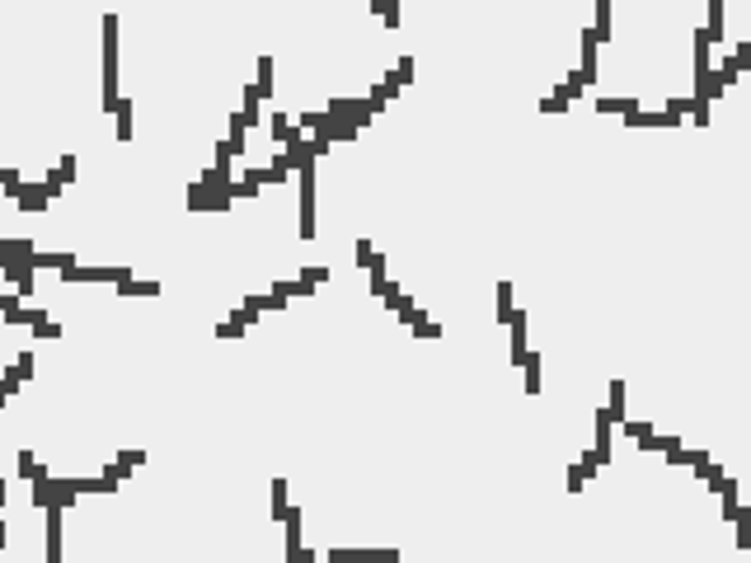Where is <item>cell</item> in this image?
Returning <instances> with one entry per match:
<instances>
[{
    "label": "cell",
    "mask_w": 751,
    "mask_h": 563,
    "mask_svg": "<svg viewBox=\"0 0 751 563\" xmlns=\"http://www.w3.org/2000/svg\"><path fill=\"white\" fill-rule=\"evenodd\" d=\"M118 99V19L104 15V113H113Z\"/></svg>",
    "instance_id": "cell-1"
},
{
    "label": "cell",
    "mask_w": 751,
    "mask_h": 563,
    "mask_svg": "<svg viewBox=\"0 0 751 563\" xmlns=\"http://www.w3.org/2000/svg\"><path fill=\"white\" fill-rule=\"evenodd\" d=\"M57 193H62V188H52V183H24V179H19V188L10 193V197L19 202V211H43Z\"/></svg>",
    "instance_id": "cell-2"
},
{
    "label": "cell",
    "mask_w": 751,
    "mask_h": 563,
    "mask_svg": "<svg viewBox=\"0 0 751 563\" xmlns=\"http://www.w3.org/2000/svg\"><path fill=\"white\" fill-rule=\"evenodd\" d=\"M704 33H709V43H723V0H709V24H704Z\"/></svg>",
    "instance_id": "cell-3"
},
{
    "label": "cell",
    "mask_w": 751,
    "mask_h": 563,
    "mask_svg": "<svg viewBox=\"0 0 751 563\" xmlns=\"http://www.w3.org/2000/svg\"><path fill=\"white\" fill-rule=\"evenodd\" d=\"M592 33H596V43H606V38H610V0H596V19H592Z\"/></svg>",
    "instance_id": "cell-4"
},
{
    "label": "cell",
    "mask_w": 751,
    "mask_h": 563,
    "mask_svg": "<svg viewBox=\"0 0 751 563\" xmlns=\"http://www.w3.org/2000/svg\"><path fill=\"white\" fill-rule=\"evenodd\" d=\"M610 422H620L625 418V380H610V404H606Z\"/></svg>",
    "instance_id": "cell-5"
},
{
    "label": "cell",
    "mask_w": 751,
    "mask_h": 563,
    "mask_svg": "<svg viewBox=\"0 0 751 563\" xmlns=\"http://www.w3.org/2000/svg\"><path fill=\"white\" fill-rule=\"evenodd\" d=\"M113 113H118V141H132V104H127V99H118V104H113Z\"/></svg>",
    "instance_id": "cell-6"
},
{
    "label": "cell",
    "mask_w": 751,
    "mask_h": 563,
    "mask_svg": "<svg viewBox=\"0 0 751 563\" xmlns=\"http://www.w3.org/2000/svg\"><path fill=\"white\" fill-rule=\"evenodd\" d=\"M118 291H123V296H156L160 282H132L127 277V282H118Z\"/></svg>",
    "instance_id": "cell-7"
},
{
    "label": "cell",
    "mask_w": 751,
    "mask_h": 563,
    "mask_svg": "<svg viewBox=\"0 0 751 563\" xmlns=\"http://www.w3.org/2000/svg\"><path fill=\"white\" fill-rule=\"evenodd\" d=\"M254 90L263 94V99L273 94V57H259V80H254Z\"/></svg>",
    "instance_id": "cell-8"
},
{
    "label": "cell",
    "mask_w": 751,
    "mask_h": 563,
    "mask_svg": "<svg viewBox=\"0 0 751 563\" xmlns=\"http://www.w3.org/2000/svg\"><path fill=\"white\" fill-rule=\"evenodd\" d=\"M521 371H526V390H540V357L535 352H526V361H521Z\"/></svg>",
    "instance_id": "cell-9"
},
{
    "label": "cell",
    "mask_w": 751,
    "mask_h": 563,
    "mask_svg": "<svg viewBox=\"0 0 751 563\" xmlns=\"http://www.w3.org/2000/svg\"><path fill=\"white\" fill-rule=\"evenodd\" d=\"M596 109L601 113H634L639 104H634V99H601V94H596Z\"/></svg>",
    "instance_id": "cell-10"
},
{
    "label": "cell",
    "mask_w": 751,
    "mask_h": 563,
    "mask_svg": "<svg viewBox=\"0 0 751 563\" xmlns=\"http://www.w3.org/2000/svg\"><path fill=\"white\" fill-rule=\"evenodd\" d=\"M512 282H498V319H512Z\"/></svg>",
    "instance_id": "cell-11"
},
{
    "label": "cell",
    "mask_w": 751,
    "mask_h": 563,
    "mask_svg": "<svg viewBox=\"0 0 751 563\" xmlns=\"http://www.w3.org/2000/svg\"><path fill=\"white\" fill-rule=\"evenodd\" d=\"M273 516H287V484L273 479Z\"/></svg>",
    "instance_id": "cell-12"
},
{
    "label": "cell",
    "mask_w": 751,
    "mask_h": 563,
    "mask_svg": "<svg viewBox=\"0 0 751 563\" xmlns=\"http://www.w3.org/2000/svg\"><path fill=\"white\" fill-rule=\"evenodd\" d=\"M380 24H385V29H399V24H404V19H399V5H394V0H385V10H380Z\"/></svg>",
    "instance_id": "cell-13"
},
{
    "label": "cell",
    "mask_w": 751,
    "mask_h": 563,
    "mask_svg": "<svg viewBox=\"0 0 751 563\" xmlns=\"http://www.w3.org/2000/svg\"><path fill=\"white\" fill-rule=\"evenodd\" d=\"M33 333H43V338H57V333H62V324H52V319H38V324H33Z\"/></svg>",
    "instance_id": "cell-14"
},
{
    "label": "cell",
    "mask_w": 751,
    "mask_h": 563,
    "mask_svg": "<svg viewBox=\"0 0 751 563\" xmlns=\"http://www.w3.org/2000/svg\"><path fill=\"white\" fill-rule=\"evenodd\" d=\"M357 263H361V267L371 263V239H357Z\"/></svg>",
    "instance_id": "cell-15"
}]
</instances>
